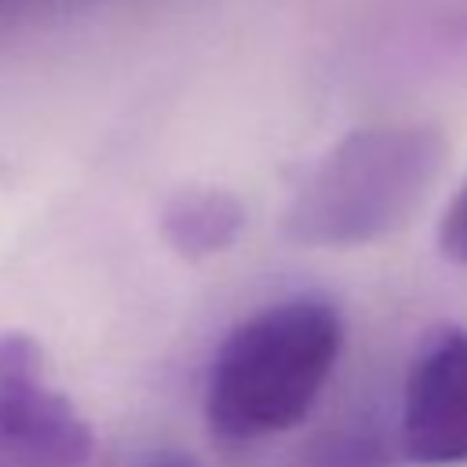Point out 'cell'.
<instances>
[{
    "label": "cell",
    "instance_id": "7a4b0ae2",
    "mask_svg": "<svg viewBox=\"0 0 467 467\" xmlns=\"http://www.w3.org/2000/svg\"><path fill=\"white\" fill-rule=\"evenodd\" d=\"M339 347V310L321 296H292L234 325L208 368L212 434L255 441L296 427L325 390Z\"/></svg>",
    "mask_w": 467,
    "mask_h": 467
},
{
    "label": "cell",
    "instance_id": "ba28073f",
    "mask_svg": "<svg viewBox=\"0 0 467 467\" xmlns=\"http://www.w3.org/2000/svg\"><path fill=\"white\" fill-rule=\"evenodd\" d=\"M150 467H193L186 456H161V460H153Z\"/></svg>",
    "mask_w": 467,
    "mask_h": 467
},
{
    "label": "cell",
    "instance_id": "8992f818",
    "mask_svg": "<svg viewBox=\"0 0 467 467\" xmlns=\"http://www.w3.org/2000/svg\"><path fill=\"white\" fill-rule=\"evenodd\" d=\"M398 445L368 427H336L314 438L296 467H394Z\"/></svg>",
    "mask_w": 467,
    "mask_h": 467
},
{
    "label": "cell",
    "instance_id": "277c9868",
    "mask_svg": "<svg viewBox=\"0 0 467 467\" xmlns=\"http://www.w3.org/2000/svg\"><path fill=\"white\" fill-rule=\"evenodd\" d=\"M394 445L416 467L467 463V328H441L416 354Z\"/></svg>",
    "mask_w": 467,
    "mask_h": 467
},
{
    "label": "cell",
    "instance_id": "5b68a950",
    "mask_svg": "<svg viewBox=\"0 0 467 467\" xmlns=\"http://www.w3.org/2000/svg\"><path fill=\"white\" fill-rule=\"evenodd\" d=\"M244 230V204L219 186L175 193L161 212V237L182 259H208L226 252Z\"/></svg>",
    "mask_w": 467,
    "mask_h": 467
},
{
    "label": "cell",
    "instance_id": "6da1fadb",
    "mask_svg": "<svg viewBox=\"0 0 467 467\" xmlns=\"http://www.w3.org/2000/svg\"><path fill=\"white\" fill-rule=\"evenodd\" d=\"M449 146L431 124L358 128L292 190L281 230L303 248H358L401 230L431 197Z\"/></svg>",
    "mask_w": 467,
    "mask_h": 467
},
{
    "label": "cell",
    "instance_id": "3957f363",
    "mask_svg": "<svg viewBox=\"0 0 467 467\" xmlns=\"http://www.w3.org/2000/svg\"><path fill=\"white\" fill-rule=\"evenodd\" d=\"M91 449V423L51 387L40 343L0 332V467H84Z\"/></svg>",
    "mask_w": 467,
    "mask_h": 467
},
{
    "label": "cell",
    "instance_id": "52a82bcc",
    "mask_svg": "<svg viewBox=\"0 0 467 467\" xmlns=\"http://www.w3.org/2000/svg\"><path fill=\"white\" fill-rule=\"evenodd\" d=\"M438 248H441L445 259L467 266V182L460 186V193L449 201V208H445V215H441Z\"/></svg>",
    "mask_w": 467,
    "mask_h": 467
}]
</instances>
